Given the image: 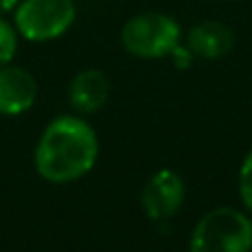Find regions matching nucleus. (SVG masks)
Wrapping results in <instances>:
<instances>
[{"mask_svg":"<svg viewBox=\"0 0 252 252\" xmlns=\"http://www.w3.org/2000/svg\"><path fill=\"white\" fill-rule=\"evenodd\" d=\"M18 40H20V35H18L13 22L0 16V69L13 62L18 53Z\"/></svg>","mask_w":252,"mask_h":252,"instance_id":"obj_9","label":"nucleus"},{"mask_svg":"<svg viewBox=\"0 0 252 252\" xmlns=\"http://www.w3.org/2000/svg\"><path fill=\"white\" fill-rule=\"evenodd\" d=\"M120 40L130 56L142 60H161L182 42V27L168 13L144 11L124 22Z\"/></svg>","mask_w":252,"mask_h":252,"instance_id":"obj_3","label":"nucleus"},{"mask_svg":"<svg viewBox=\"0 0 252 252\" xmlns=\"http://www.w3.org/2000/svg\"><path fill=\"white\" fill-rule=\"evenodd\" d=\"M252 219L232 206H217L195 223L188 252H250Z\"/></svg>","mask_w":252,"mask_h":252,"instance_id":"obj_2","label":"nucleus"},{"mask_svg":"<svg viewBox=\"0 0 252 252\" xmlns=\"http://www.w3.org/2000/svg\"><path fill=\"white\" fill-rule=\"evenodd\" d=\"M100 157L95 128L82 115H60L44 126L33 151L35 173L49 184H71L89 175Z\"/></svg>","mask_w":252,"mask_h":252,"instance_id":"obj_1","label":"nucleus"},{"mask_svg":"<svg viewBox=\"0 0 252 252\" xmlns=\"http://www.w3.org/2000/svg\"><path fill=\"white\" fill-rule=\"evenodd\" d=\"M186 199V186L177 170L159 168L146 179L142 188V210L151 221H166L175 217Z\"/></svg>","mask_w":252,"mask_h":252,"instance_id":"obj_5","label":"nucleus"},{"mask_svg":"<svg viewBox=\"0 0 252 252\" xmlns=\"http://www.w3.org/2000/svg\"><path fill=\"white\" fill-rule=\"evenodd\" d=\"M73 0H20L13 11L18 35L29 42H51L73 27Z\"/></svg>","mask_w":252,"mask_h":252,"instance_id":"obj_4","label":"nucleus"},{"mask_svg":"<svg viewBox=\"0 0 252 252\" xmlns=\"http://www.w3.org/2000/svg\"><path fill=\"white\" fill-rule=\"evenodd\" d=\"M237 186H239V199L246 210L252 213V148L248 155L244 157L239 166V175H237Z\"/></svg>","mask_w":252,"mask_h":252,"instance_id":"obj_10","label":"nucleus"},{"mask_svg":"<svg viewBox=\"0 0 252 252\" xmlns=\"http://www.w3.org/2000/svg\"><path fill=\"white\" fill-rule=\"evenodd\" d=\"M111 82L104 71L84 69L69 84V104L78 115H93L109 102Z\"/></svg>","mask_w":252,"mask_h":252,"instance_id":"obj_7","label":"nucleus"},{"mask_svg":"<svg viewBox=\"0 0 252 252\" xmlns=\"http://www.w3.org/2000/svg\"><path fill=\"white\" fill-rule=\"evenodd\" d=\"M18 4H20V0H0V16H4V13H13Z\"/></svg>","mask_w":252,"mask_h":252,"instance_id":"obj_11","label":"nucleus"},{"mask_svg":"<svg viewBox=\"0 0 252 252\" xmlns=\"http://www.w3.org/2000/svg\"><path fill=\"white\" fill-rule=\"evenodd\" d=\"M38 100V80L22 66L7 64L0 69V115L16 118L33 109Z\"/></svg>","mask_w":252,"mask_h":252,"instance_id":"obj_6","label":"nucleus"},{"mask_svg":"<svg viewBox=\"0 0 252 252\" xmlns=\"http://www.w3.org/2000/svg\"><path fill=\"white\" fill-rule=\"evenodd\" d=\"M186 47L201 60H221L235 47V33L219 20H201L186 33Z\"/></svg>","mask_w":252,"mask_h":252,"instance_id":"obj_8","label":"nucleus"}]
</instances>
